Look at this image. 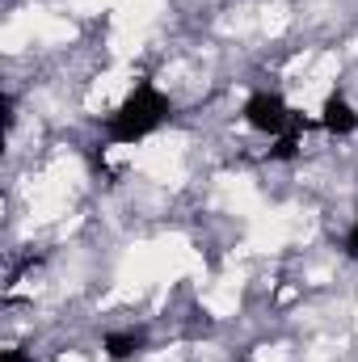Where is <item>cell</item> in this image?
I'll use <instances>...</instances> for the list:
<instances>
[{
	"label": "cell",
	"mask_w": 358,
	"mask_h": 362,
	"mask_svg": "<svg viewBox=\"0 0 358 362\" xmlns=\"http://www.w3.org/2000/svg\"><path fill=\"white\" fill-rule=\"evenodd\" d=\"M169 114H173L169 93L161 89L156 81H139L135 89L122 97V105L105 118V139H110V144H139V139H148Z\"/></svg>",
	"instance_id": "1"
},
{
	"label": "cell",
	"mask_w": 358,
	"mask_h": 362,
	"mask_svg": "<svg viewBox=\"0 0 358 362\" xmlns=\"http://www.w3.org/2000/svg\"><path fill=\"white\" fill-rule=\"evenodd\" d=\"M245 127L249 131H258V135H270V139H278V135H287L304 114H295L287 101H282V93H270V89H262V93H253L249 101H245Z\"/></svg>",
	"instance_id": "2"
},
{
	"label": "cell",
	"mask_w": 358,
	"mask_h": 362,
	"mask_svg": "<svg viewBox=\"0 0 358 362\" xmlns=\"http://www.w3.org/2000/svg\"><path fill=\"white\" fill-rule=\"evenodd\" d=\"M316 127H325L329 135H354V131H358V110L342 97V93H329V97H325V105H321Z\"/></svg>",
	"instance_id": "3"
},
{
	"label": "cell",
	"mask_w": 358,
	"mask_h": 362,
	"mask_svg": "<svg viewBox=\"0 0 358 362\" xmlns=\"http://www.w3.org/2000/svg\"><path fill=\"white\" fill-rule=\"evenodd\" d=\"M101 350H105L110 362H127L144 350V333H135V329H114V333H105Z\"/></svg>",
	"instance_id": "4"
},
{
	"label": "cell",
	"mask_w": 358,
	"mask_h": 362,
	"mask_svg": "<svg viewBox=\"0 0 358 362\" xmlns=\"http://www.w3.org/2000/svg\"><path fill=\"white\" fill-rule=\"evenodd\" d=\"M308 127H312V122H308V118H299L287 135H278V139H274V148H270V160H295V156H299V139H304V131H308Z\"/></svg>",
	"instance_id": "5"
},
{
	"label": "cell",
	"mask_w": 358,
	"mask_h": 362,
	"mask_svg": "<svg viewBox=\"0 0 358 362\" xmlns=\"http://www.w3.org/2000/svg\"><path fill=\"white\" fill-rule=\"evenodd\" d=\"M346 257H350V262H358V219H354V228L346 232Z\"/></svg>",
	"instance_id": "6"
},
{
	"label": "cell",
	"mask_w": 358,
	"mask_h": 362,
	"mask_svg": "<svg viewBox=\"0 0 358 362\" xmlns=\"http://www.w3.org/2000/svg\"><path fill=\"white\" fill-rule=\"evenodd\" d=\"M0 362H30V354H25L21 346H13V350H4V354H0Z\"/></svg>",
	"instance_id": "7"
}]
</instances>
